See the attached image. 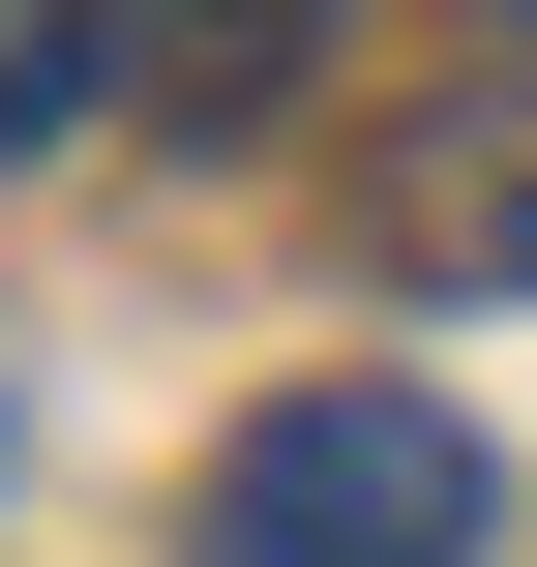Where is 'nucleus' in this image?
<instances>
[{
    "label": "nucleus",
    "instance_id": "20e7f679",
    "mask_svg": "<svg viewBox=\"0 0 537 567\" xmlns=\"http://www.w3.org/2000/svg\"><path fill=\"white\" fill-rule=\"evenodd\" d=\"M90 90H120V0H0V179H30Z\"/></svg>",
    "mask_w": 537,
    "mask_h": 567
},
{
    "label": "nucleus",
    "instance_id": "7ed1b4c3",
    "mask_svg": "<svg viewBox=\"0 0 537 567\" xmlns=\"http://www.w3.org/2000/svg\"><path fill=\"white\" fill-rule=\"evenodd\" d=\"M120 60H149V120H299L329 0H120Z\"/></svg>",
    "mask_w": 537,
    "mask_h": 567
},
{
    "label": "nucleus",
    "instance_id": "f03ea898",
    "mask_svg": "<svg viewBox=\"0 0 537 567\" xmlns=\"http://www.w3.org/2000/svg\"><path fill=\"white\" fill-rule=\"evenodd\" d=\"M419 239H448V269H508V299H537V0L478 30V60H448V120H419Z\"/></svg>",
    "mask_w": 537,
    "mask_h": 567
},
{
    "label": "nucleus",
    "instance_id": "f257e3e1",
    "mask_svg": "<svg viewBox=\"0 0 537 567\" xmlns=\"http://www.w3.org/2000/svg\"><path fill=\"white\" fill-rule=\"evenodd\" d=\"M478 538H508V478H478V419L389 389V359H329V389H269V419L209 449V567H478Z\"/></svg>",
    "mask_w": 537,
    "mask_h": 567
}]
</instances>
